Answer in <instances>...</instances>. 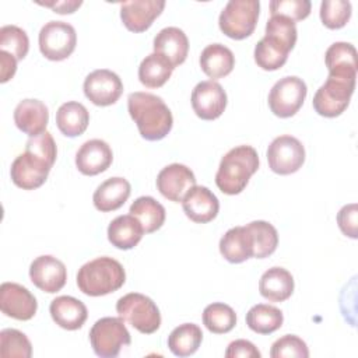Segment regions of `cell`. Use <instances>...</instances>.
Wrapping results in <instances>:
<instances>
[{
    "instance_id": "cell-1",
    "label": "cell",
    "mask_w": 358,
    "mask_h": 358,
    "mask_svg": "<svg viewBox=\"0 0 358 358\" xmlns=\"http://www.w3.org/2000/svg\"><path fill=\"white\" fill-rule=\"evenodd\" d=\"M296 25L287 17L271 15L266 24V35L255 46L256 64L267 71L281 69L296 43Z\"/></svg>"
},
{
    "instance_id": "cell-2",
    "label": "cell",
    "mask_w": 358,
    "mask_h": 358,
    "mask_svg": "<svg viewBox=\"0 0 358 358\" xmlns=\"http://www.w3.org/2000/svg\"><path fill=\"white\" fill-rule=\"evenodd\" d=\"M127 110L138 133L148 141H158L172 129V112L164 99L150 92H131L127 96Z\"/></svg>"
},
{
    "instance_id": "cell-3",
    "label": "cell",
    "mask_w": 358,
    "mask_h": 358,
    "mask_svg": "<svg viewBox=\"0 0 358 358\" xmlns=\"http://www.w3.org/2000/svg\"><path fill=\"white\" fill-rule=\"evenodd\" d=\"M257 169V151L252 145H238L222 157L215 173V185L225 194H239Z\"/></svg>"
},
{
    "instance_id": "cell-4",
    "label": "cell",
    "mask_w": 358,
    "mask_h": 358,
    "mask_svg": "<svg viewBox=\"0 0 358 358\" xmlns=\"http://www.w3.org/2000/svg\"><path fill=\"white\" fill-rule=\"evenodd\" d=\"M126 281L123 266L113 257L101 256L83 264L77 273V287L88 296H102L117 291Z\"/></svg>"
},
{
    "instance_id": "cell-5",
    "label": "cell",
    "mask_w": 358,
    "mask_h": 358,
    "mask_svg": "<svg viewBox=\"0 0 358 358\" xmlns=\"http://www.w3.org/2000/svg\"><path fill=\"white\" fill-rule=\"evenodd\" d=\"M355 81L357 73H329L313 96V109L324 117L340 116L350 105Z\"/></svg>"
},
{
    "instance_id": "cell-6",
    "label": "cell",
    "mask_w": 358,
    "mask_h": 358,
    "mask_svg": "<svg viewBox=\"0 0 358 358\" xmlns=\"http://www.w3.org/2000/svg\"><path fill=\"white\" fill-rule=\"evenodd\" d=\"M117 315L143 334H152L161 326V313L155 302L140 292L123 295L116 302Z\"/></svg>"
},
{
    "instance_id": "cell-7",
    "label": "cell",
    "mask_w": 358,
    "mask_h": 358,
    "mask_svg": "<svg viewBox=\"0 0 358 358\" xmlns=\"http://www.w3.org/2000/svg\"><path fill=\"white\" fill-rule=\"evenodd\" d=\"M259 0H231L220 14V29L231 39H245L253 34L259 20Z\"/></svg>"
},
{
    "instance_id": "cell-8",
    "label": "cell",
    "mask_w": 358,
    "mask_h": 358,
    "mask_svg": "<svg viewBox=\"0 0 358 358\" xmlns=\"http://www.w3.org/2000/svg\"><path fill=\"white\" fill-rule=\"evenodd\" d=\"M90 343L94 352L101 358H115L123 345L131 343L124 320L119 317H101L90 330Z\"/></svg>"
},
{
    "instance_id": "cell-9",
    "label": "cell",
    "mask_w": 358,
    "mask_h": 358,
    "mask_svg": "<svg viewBox=\"0 0 358 358\" xmlns=\"http://www.w3.org/2000/svg\"><path fill=\"white\" fill-rule=\"evenodd\" d=\"M308 94L305 81L296 76H287L280 78L268 92V108L278 117L294 116Z\"/></svg>"
},
{
    "instance_id": "cell-10",
    "label": "cell",
    "mask_w": 358,
    "mask_h": 358,
    "mask_svg": "<svg viewBox=\"0 0 358 358\" xmlns=\"http://www.w3.org/2000/svg\"><path fill=\"white\" fill-rule=\"evenodd\" d=\"M39 50L53 62L67 59L76 49L77 34L73 25L64 21H49L39 31Z\"/></svg>"
},
{
    "instance_id": "cell-11",
    "label": "cell",
    "mask_w": 358,
    "mask_h": 358,
    "mask_svg": "<svg viewBox=\"0 0 358 358\" xmlns=\"http://www.w3.org/2000/svg\"><path fill=\"white\" fill-rule=\"evenodd\" d=\"M266 155L270 169L278 175H291L305 162V148L302 143L289 134L275 137L270 143Z\"/></svg>"
},
{
    "instance_id": "cell-12",
    "label": "cell",
    "mask_w": 358,
    "mask_h": 358,
    "mask_svg": "<svg viewBox=\"0 0 358 358\" xmlns=\"http://www.w3.org/2000/svg\"><path fill=\"white\" fill-rule=\"evenodd\" d=\"M52 169V165L31 151H24L11 164L10 176L15 186L24 190L41 187Z\"/></svg>"
},
{
    "instance_id": "cell-13",
    "label": "cell",
    "mask_w": 358,
    "mask_h": 358,
    "mask_svg": "<svg viewBox=\"0 0 358 358\" xmlns=\"http://www.w3.org/2000/svg\"><path fill=\"white\" fill-rule=\"evenodd\" d=\"M84 94L96 106L113 105L123 92L120 77L108 69H98L84 80Z\"/></svg>"
},
{
    "instance_id": "cell-14",
    "label": "cell",
    "mask_w": 358,
    "mask_h": 358,
    "mask_svg": "<svg viewBox=\"0 0 358 358\" xmlns=\"http://www.w3.org/2000/svg\"><path fill=\"white\" fill-rule=\"evenodd\" d=\"M227 101L225 90L214 80L201 81L192 91V108L203 120L220 117L227 108Z\"/></svg>"
},
{
    "instance_id": "cell-15",
    "label": "cell",
    "mask_w": 358,
    "mask_h": 358,
    "mask_svg": "<svg viewBox=\"0 0 358 358\" xmlns=\"http://www.w3.org/2000/svg\"><path fill=\"white\" fill-rule=\"evenodd\" d=\"M0 309L8 317L29 320L36 313L38 302L28 288L7 281L0 285Z\"/></svg>"
},
{
    "instance_id": "cell-16",
    "label": "cell",
    "mask_w": 358,
    "mask_h": 358,
    "mask_svg": "<svg viewBox=\"0 0 358 358\" xmlns=\"http://www.w3.org/2000/svg\"><path fill=\"white\" fill-rule=\"evenodd\" d=\"M29 278L41 291L55 294L66 285L67 270L62 260L50 255H42L31 263Z\"/></svg>"
},
{
    "instance_id": "cell-17",
    "label": "cell",
    "mask_w": 358,
    "mask_h": 358,
    "mask_svg": "<svg viewBox=\"0 0 358 358\" xmlns=\"http://www.w3.org/2000/svg\"><path fill=\"white\" fill-rule=\"evenodd\" d=\"M193 186H196V176L193 171L183 164L166 165L157 176V189L159 193L175 203L182 201Z\"/></svg>"
},
{
    "instance_id": "cell-18",
    "label": "cell",
    "mask_w": 358,
    "mask_h": 358,
    "mask_svg": "<svg viewBox=\"0 0 358 358\" xmlns=\"http://www.w3.org/2000/svg\"><path fill=\"white\" fill-rule=\"evenodd\" d=\"M164 0H134L120 4V18L123 25L131 32H144L152 21L162 13Z\"/></svg>"
},
{
    "instance_id": "cell-19",
    "label": "cell",
    "mask_w": 358,
    "mask_h": 358,
    "mask_svg": "<svg viewBox=\"0 0 358 358\" xmlns=\"http://www.w3.org/2000/svg\"><path fill=\"white\" fill-rule=\"evenodd\" d=\"M113 161V152L109 144L99 138L85 141L76 154L77 169L87 176H95L105 172Z\"/></svg>"
},
{
    "instance_id": "cell-20",
    "label": "cell",
    "mask_w": 358,
    "mask_h": 358,
    "mask_svg": "<svg viewBox=\"0 0 358 358\" xmlns=\"http://www.w3.org/2000/svg\"><path fill=\"white\" fill-rule=\"evenodd\" d=\"M182 207L187 218L197 224H206L217 217L220 201L208 187L196 185L183 197Z\"/></svg>"
},
{
    "instance_id": "cell-21",
    "label": "cell",
    "mask_w": 358,
    "mask_h": 358,
    "mask_svg": "<svg viewBox=\"0 0 358 358\" xmlns=\"http://www.w3.org/2000/svg\"><path fill=\"white\" fill-rule=\"evenodd\" d=\"M49 122L48 106L39 99H22L14 109L15 126L29 137L46 131Z\"/></svg>"
},
{
    "instance_id": "cell-22",
    "label": "cell",
    "mask_w": 358,
    "mask_h": 358,
    "mask_svg": "<svg viewBox=\"0 0 358 358\" xmlns=\"http://www.w3.org/2000/svg\"><path fill=\"white\" fill-rule=\"evenodd\" d=\"M53 322L64 330H78L88 317L84 302L70 295H60L50 302L49 306Z\"/></svg>"
},
{
    "instance_id": "cell-23",
    "label": "cell",
    "mask_w": 358,
    "mask_h": 358,
    "mask_svg": "<svg viewBox=\"0 0 358 358\" xmlns=\"http://www.w3.org/2000/svg\"><path fill=\"white\" fill-rule=\"evenodd\" d=\"M154 52L165 56L173 67L182 64L189 53V39L178 27H166L161 29L152 42Z\"/></svg>"
},
{
    "instance_id": "cell-24",
    "label": "cell",
    "mask_w": 358,
    "mask_h": 358,
    "mask_svg": "<svg viewBox=\"0 0 358 358\" xmlns=\"http://www.w3.org/2000/svg\"><path fill=\"white\" fill-rule=\"evenodd\" d=\"M131 193V186L127 179L115 176L102 182L94 192L92 201L98 211L109 213L120 208Z\"/></svg>"
},
{
    "instance_id": "cell-25",
    "label": "cell",
    "mask_w": 358,
    "mask_h": 358,
    "mask_svg": "<svg viewBox=\"0 0 358 358\" xmlns=\"http://www.w3.org/2000/svg\"><path fill=\"white\" fill-rule=\"evenodd\" d=\"M220 253L229 263H242L253 257V241L248 227H234L220 239Z\"/></svg>"
},
{
    "instance_id": "cell-26",
    "label": "cell",
    "mask_w": 358,
    "mask_h": 358,
    "mask_svg": "<svg viewBox=\"0 0 358 358\" xmlns=\"http://www.w3.org/2000/svg\"><path fill=\"white\" fill-rule=\"evenodd\" d=\"M259 291L270 302H284L294 292V277L284 267H271L260 277Z\"/></svg>"
},
{
    "instance_id": "cell-27",
    "label": "cell",
    "mask_w": 358,
    "mask_h": 358,
    "mask_svg": "<svg viewBox=\"0 0 358 358\" xmlns=\"http://www.w3.org/2000/svg\"><path fill=\"white\" fill-rule=\"evenodd\" d=\"M144 234L143 225L131 214L116 217L108 227L109 242L122 250L133 249L141 241Z\"/></svg>"
},
{
    "instance_id": "cell-28",
    "label": "cell",
    "mask_w": 358,
    "mask_h": 358,
    "mask_svg": "<svg viewBox=\"0 0 358 358\" xmlns=\"http://www.w3.org/2000/svg\"><path fill=\"white\" fill-rule=\"evenodd\" d=\"M235 66V56L229 48L222 43L206 46L200 55V67L206 76L213 80L228 76Z\"/></svg>"
},
{
    "instance_id": "cell-29",
    "label": "cell",
    "mask_w": 358,
    "mask_h": 358,
    "mask_svg": "<svg viewBox=\"0 0 358 358\" xmlns=\"http://www.w3.org/2000/svg\"><path fill=\"white\" fill-rule=\"evenodd\" d=\"M90 123V113L87 108L76 101L64 102L56 112V124L66 137L81 136Z\"/></svg>"
},
{
    "instance_id": "cell-30",
    "label": "cell",
    "mask_w": 358,
    "mask_h": 358,
    "mask_svg": "<svg viewBox=\"0 0 358 358\" xmlns=\"http://www.w3.org/2000/svg\"><path fill=\"white\" fill-rule=\"evenodd\" d=\"M173 66L161 53L152 52L145 56L138 66V80L148 88L162 87L172 76Z\"/></svg>"
},
{
    "instance_id": "cell-31",
    "label": "cell",
    "mask_w": 358,
    "mask_h": 358,
    "mask_svg": "<svg viewBox=\"0 0 358 358\" xmlns=\"http://www.w3.org/2000/svg\"><path fill=\"white\" fill-rule=\"evenodd\" d=\"M129 213L140 221L145 234H151L159 229L164 225L166 217L164 206L151 196H141L136 199L130 206Z\"/></svg>"
},
{
    "instance_id": "cell-32",
    "label": "cell",
    "mask_w": 358,
    "mask_h": 358,
    "mask_svg": "<svg viewBox=\"0 0 358 358\" xmlns=\"http://www.w3.org/2000/svg\"><path fill=\"white\" fill-rule=\"evenodd\" d=\"M201 341V329L194 323H183L168 336V348L176 357H189L199 350Z\"/></svg>"
},
{
    "instance_id": "cell-33",
    "label": "cell",
    "mask_w": 358,
    "mask_h": 358,
    "mask_svg": "<svg viewBox=\"0 0 358 358\" xmlns=\"http://www.w3.org/2000/svg\"><path fill=\"white\" fill-rule=\"evenodd\" d=\"M282 312L267 303H257L246 313V324L250 330L259 334H271L282 326Z\"/></svg>"
},
{
    "instance_id": "cell-34",
    "label": "cell",
    "mask_w": 358,
    "mask_h": 358,
    "mask_svg": "<svg viewBox=\"0 0 358 358\" xmlns=\"http://www.w3.org/2000/svg\"><path fill=\"white\" fill-rule=\"evenodd\" d=\"M324 63L329 73H357V50L348 42H334L326 50Z\"/></svg>"
},
{
    "instance_id": "cell-35",
    "label": "cell",
    "mask_w": 358,
    "mask_h": 358,
    "mask_svg": "<svg viewBox=\"0 0 358 358\" xmlns=\"http://www.w3.org/2000/svg\"><path fill=\"white\" fill-rule=\"evenodd\" d=\"M253 241V257L264 259L273 255L278 245V232L267 221H252L248 225Z\"/></svg>"
},
{
    "instance_id": "cell-36",
    "label": "cell",
    "mask_w": 358,
    "mask_h": 358,
    "mask_svg": "<svg viewBox=\"0 0 358 358\" xmlns=\"http://www.w3.org/2000/svg\"><path fill=\"white\" fill-rule=\"evenodd\" d=\"M203 324L214 334H224L235 327L236 313L227 303L213 302L203 310Z\"/></svg>"
},
{
    "instance_id": "cell-37",
    "label": "cell",
    "mask_w": 358,
    "mask_h": 358,
    "mask_svg": "<svg viewBox=\"0 0 358 358\" xmlns=\"http://www.w3.org/2000/svg\"><path fill=\"white\" fill-rule=\"evenodd\" d=\"M0 355L3 358H29L32 355L31 341L17 329H3L0 331Z\"/></svg>"
},
{
    "instance_id": "cell-38",
    "label": "cell",
    "mask_w": 358,
    "mask_h": 358,
    "mask_svg": "<svg viewBox=\"0 0 358 358\" xmlns=\"http://www.w3.org/2000/svg\"><path fill=\"white\" fill-rule=\"evenodd\" d=\"M0 50L10 53L17 60H22L29 50L27 32L17 25H4L0 28Z\"/></svg>"
},
{
    "instance_id": "cell-39",
    "label": "cell",
    "mask_w": 358,
    "mask_h": 358,
    "mask_svg": "<svg viewBox=\"0 0 358 358\" xmlns=\"http://www.w3.org/2000/svg\"><path fill=\"white\" fill-rule=\"evenodd\" d=\"M351 17V3L347 0H323L320 20L329 29L343 28Z\"/></svg>"
},
{
    "instance_id": "cell-40",
    "label": "cell",
    "mask_w": 358,
    "mask_h": 358,
    "mask_svg": "<svg viewBox=\"0 0 358 358\" xmlns=\"http://www.w3.org/2000/svg\"><path fill=\"white\" fill-rule=\"evenodd\" d=\"M271 358H308L306 343L295 334H285L275 340L270 350Z\"/></svg>"
},
{
    "instance_id": "cell-41",
    "label": "cell",
    "mask_w": 358,
    "mask_h": 358,
    "mask_svg": "<svg viewBox=\"0 0 358 358\" xmlns=\"http://www.w3.org/2000/svg\"><path fill=\"white\" fill-rule=\"evenodd\" d=\"M268 7L271 15H282L295 22L310 14L312 3L309 0H271Z\"/></svg>"
},
{
    "instance_id": "cell-42",
    "label": "cell",
    "mask_w": 358,
    "mask_h": 358,
    "mask_svg": "<svg viewBox=\"0 0 358 358\" xmlns=\"http://www.w3.org/2000/svg\"><path fill=\"white\" fill-rule=\"evenodd\" d=\"M25 150L36 154L41 158H43L52 166H53V164L56 161V157H57V147H56V143L53 140V136L49 131H43L38 136L29 137L27 144H25Z\"/></svg>"
},
{
    "instance_id": "cell-43",
    "label": "cell",
    "mask_w": 358,
    "mask_h": 358,
    "mask_svg": "<svg viewBox=\"0 0 358 358\" xmlns=\"http://www.w3.org/2000/svg\"><path fill=\"white\" fill-rule=\"evenodd\" d=\"M357 204L351 203L347 204L344 207H341V210L337 214V224L338 228L341 229V232L345 236H350L352 239H357L358 236V228H357Z\"/></svg>"
},
{
    "instance_id": "cell-44",
    "label": "cell",
    "mask_w": 358,
    "mask_h": 358,
    "mask_svg": "<svg viewBox=\"0 0 358 358\" xmlns=\"http://www.w3.org/2000/svg\"><path fill=\"white\" fill-rule=\"evenodd\" d=\"M225 357L227 358H260L262 354L253 343H250L249 340L239 338L229 343L225 351Z\"/></svg>"
},
{
    "instance_id": "cell-45",
    "label": "cell",
    "mask_w": 358,
    "mask_h": 358,
    "mask_svg": "<svg viewBox=\"0 0 358 358\" xmlns=\"http://www.w3.org/2000/svg\"><path fill=\"white\" fill-rule=\"evenodd\" d=\"M17 59L7 52L0 50V83L11 80L17 71Z\"/></svg>"
},
{
    "instance_id": "cell-46",
    "label": "cell",
    "mask_w": 358,
    "mask_h": 358,
    "mask_svg": "<svg viewBox=\"0 0 358 358\" xmlns=\"http://www.w3.org/2000/svg\"><path fill=\"white\" fill-rule=\"evenodd\" d=\"M38 4L41 6H45V7H49L52 8L55 13L57 14H71L74 13L81 4L83 1L81 0H64V1H38Z\"/></svg>"
}]
</instances>
